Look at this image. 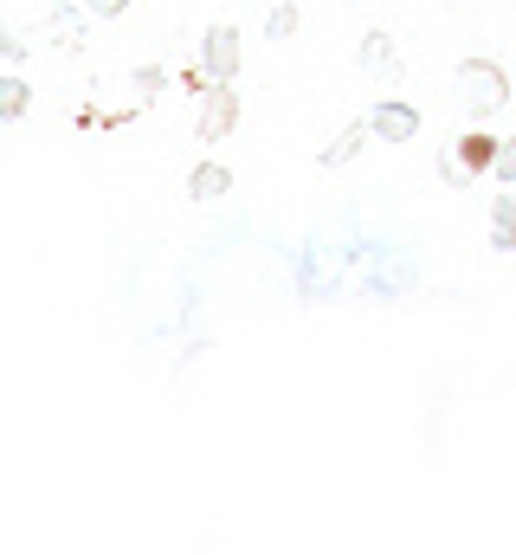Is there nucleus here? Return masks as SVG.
Here are the masks:
<instances>
[{
    "instance_id": "obj_1",
    "label": "nucleus",
    "mask_w": 516,
    "mask_h": 555,
    "mask_svg": "<svg viewBox=\"0 0 516 555\" xmlns=\"http://www.w3.org/2000/svg\"><path fill=\"white\" fill-rule=\"evenodd\" d=\"M452 91H459V104H465L472 124H491V117H504V104H511V72H504L498 59H465V65L452 72Z\"/></svg>"
},
{
    "instance_id": "obj_2",
    "label": "nucleus",
    "mask_w": 516,
    "mask_h": 555,
    "mask_svg": "<svg viewBox=\"0 0 516 555\" xmlns=\"http://www.w3.org/2000/svg\"><path fill=\"white\" fill-rule=\"evenodd\" d=\"M233 124H240V98H233V85H207V91H201V111H194V142L233 137Z\"/></svg>"
},
{
    "instance_id": "obj_3",
    "label": "nucleus",
    "mask_w": 516,
    "mask_h": 555,
    "mask_svg": "<svg viewBox=\"0 0 516 555\" xmlns=\"http://www.w3.org/2000/svg\"><path fill=\"white\" fill-rule=\"evenodd\" d=\"M240 26H207V39H201V72H207V85H233L240 78Z\"/></svg>"
},
{
    "instance_id": "obj_4",
    "label": "nucleus",
    "mask_w": 516,
    "mask_h": 555,
    "mask_svg": "<svg viewBox=\"0 0 516 555\" xmlns=\"http://www.w3.org/2000/svg\"><path fill=\"white\" fill-rule=\"evenodd\" d=\"M369 130H375V142H413L420 137V111L400 104V98H382V104L369 111Z\"/></svg>"
},
{
    "instance_id": "obj_5",
    "label": "nucleus",
    "mask_w": 516,
    "mask_h": 555,
    "mask_svg": "<svg viewBox=\"0 0 516 555\" xmlns=\"http://www.w3.org/2000/svg\"><path fill=\"white\" fill-rule=\"evenodd\" d=\"M498 149H504V142L491 137V130H485V124H472V130H465V137L452 142V155H459V162H465V168H472V181H478V175H491V168H498Z\"/></svg>"
},
{
    "instance_id": "obj_6",
    "label": "nucleus",
    "mask_w": 516,
    "mask_h": 555,
    "mask_svg": "<svg viewBox=\"0 0 516 555\" xmlns=\"http://www.w3.org/2000/svg\"><path fill=\"white\" fill-rule=\"evenodd\" d=\"M369 137H375V130H369V117H349V124L336 130V142L317 155V168H330V175H336V168H349V162L362 155V142H369Z\"/></svg>"
},
{
    "instance_id": "obj_7",
    "label": "nucleus",
    "mask_w": 516,
    "mask_h": 555,
    "mask_svg": "<svg viewBox=\"0 0 516 555\" xmlns=\"http://www.w3.org/2000/svg\"><path fill=\"white\" fill-rule=\"evenodd\" d=\"M227 194H233V168L201 162V168L188 175V201H201V207H207V201H227Z\"/></svg>"
},
{
    "instance_id": "obj_8",
    "label": "nucleus",
    "mask_w": 516,
    "mask_h": 555,
    "mask_svg": "<svg viewBox=\"0 0 516 555\" xmlns=\"http://www.w3.org/2000/svg\"><path fill=\"white\" fill-rule=\"evenodd\" d=\"M356 59H362L369 78H400V52H394L387 33H362V52H356Z\"/></svg>"
},
{
    "instance_id": "obj_9",
    "label": "nucleus",
    "mask_w": 516,
    "mask_h": 555,
    "mask_svg": "<svg viewBox=\"0 0 516 555\" xmlns=\"http://www.w3.org/2000/svg\"><path fill=\"white\" fill-rule=\"evenodd\" d=\"M491 246L516 253V188H498V201H491Z\"/></svg>"
},
{
    "instance_id": "obj_10",
    "label": "nucleus",
    "mask_w": 516,
    "mask_h": 555,
    "mask_svg": "<svg viewBox=\"0 0 516 555\" xmlns=\"http://www.w3.org/2000/svg\"><path fill=\"white\" fill-rule=\"evenodd\" d=\"M26 111H33V85L7 72V78H0V124H20Z\"/></svg>"
},
{
    "instance_id": "obj_11",
    "label": "nucleus",
    "mask_w": 516,
    "mask_h": 555,
    "mask_svg": "<svg viewBox=\"0 0 516 555\" xmlns=\"http://www.w3.org/2000/svg\"><path fill=\"white\" fill-rule=\"evenodd\" d=\"M297 26H304V13H297L291 0H278V7H271V20H265V39H278V46H284V39H297Z\"/></svg>"
},
{
    "instance_id": "obj_12",
    "label": "nucleus",
    "mask_w": 516,
    "mask_h": 555,
    "mask_svg": "<svg viewBox=\"0 0 516 555\" xmlns=\"http://www.w3.org/2000/svg\"><path fill=\"white\" fill-rule=\"evenodd\" d=\"M439 181H446V188H472V168L446 149V155H439Z\"/></svg>"
},
{
    "instance_id": "obj_13",
    "label": "nucleus",
    "mask_w": 516,
    "mask_h": 555,
    "mask_svg": "<svg viewBox=\"0 0 516 555\" xmlns=\"http://www.w3.org/2000/svg\"><path fill=\"white\" fill-rule=\"evenodd\" d=\"M491 175H498V188H516V137L498 149V168H491Z\"/></svg>"
},
{
    "instance_id": "obj_14",
    "label": "nucleus",
    "mask_w": 516,
    "mask_h": 555,
    "mask_svg": "<svg viewBox=\"0 0 516 555\" xmlns=\"http://www.w3.org/2000/svg\"><path fill=\"white\" fill-rule=\"evenodd\" d=\"M162 85H168V78H162L155 65H142V72H136V98H162Z\"/></svg>"
},
{
    "instance_id": "obj_15",
    "label": "nucleus",
    "mask_w": 516,
    "mask_h": 555,
    "mask_svg": "<svg viewBox=\"0 0 516 555\" xmlns=\"http://www.w3.org/2000/svg\"><path fill=\"white\" fill-rule=\"evenodd\" d=\"M0 59H7V65H20V59H26V39H20V33H7V26H0Z\"/></svg>"
},
{
    "instance_id": "obj_16",
    "label": "nucleus",
    "mask_w": 516,
    "mask_h": 555,
    "mask_svg": "<svg viewBox=\"0 0 516 555\" xmlns=\"http://www.w3.org/2000/svg\"><path fill=\"white\" fill-rule=\"evenodd\" d=\"M85 13L91 20H117V13H129V0H85Z\"/></svg>"
}]
</instances>
